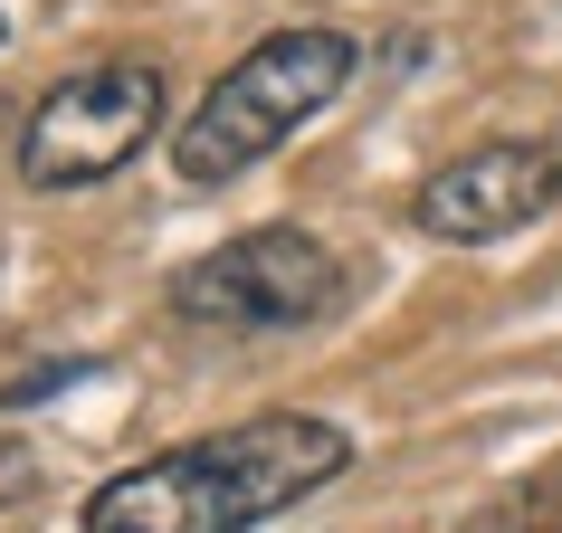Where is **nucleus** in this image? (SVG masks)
Here are the masks:
<instances>
[{"label":"nucleus","mask_w":562,"mask_h":533,"mask_svg":"<svg viewBox=\"0 0 562 533\" xmlns=\"http://www.w3.org/2000/svg\"><path fill=\"white\" fill-rule=\"evenodd\" d=\"M553 201H562V152L553 144H476L411 191V219L439 248H486V238H515L525 219H543Z\"/></svg>","instance_id":"nucleus-5"},{"label":"nucleus","mask_w":562,"mask_h":533,"mask_svg":"<svg viewBox=\"0 0 562 533\" xmlns=\"http://www.w3.org/2000/svg\"><path fill=\"white\" fill-rule=\"evenodd\" d=\"M162 134V67L153 58H95L38 95L20 124V181L30 191H95Z\"/></svg>","instance_id":"nucleus-3"},{"label":"nucleus","mask_w":562,"mask_h":533,"mask_svg":"<svg viewBox=\"0 0 562 533\" xmlns=\"http://www.w3.org/2000/svg\"><path fill=\"white\" fill-rule=\"evenodd\" d=\"M344 467H353V439L334 419L267 410L124 467L105 496H87V533H258L267 514L334 486Z\"/></svg>","instance_id":"nucleus-1"},{"label":"nucleus","mask_w":562,"mask_h":533,"mask_svg":"<svg viewBox=\"0 0 562 533\" xmlns=\"http://www.w3.org/2000/svg\"><path fill=\"white\" fill-rule=\"evenodd\" d=\"M334 305H344V266L305 229L220 238L210 258H191L172 276V315L220 325V333H296V325H325Z\"/></svg>","instance_id":"nucleus-4"},{"label":"nucleus","mask_w":562,"mask_h":533,"mask_svg":"<svg viewBox=\"0 0 562 533\" xmlns=\"http://www.w3.org/2000/svg\"><path fill=\"white\" fill-rule=\"evenodd\" d=\"M0 486H30V457H20L10 439H0Z\"/></svg>","instance_id":"nucleus-6"},{"label":"nucleus","mask_w":562,"mask_h":533,"mask_svg":"<svg viewBox=\"0 0 562 533\" xmlns=\"http://www.w3.org/2000/svg\"><path fill=\"white\" fill-rule=\"evenodd\" d=\"M353 77V38L344 30H267L238 67L210 77V95L172 124V172L191 191H220L277 144H296V124H315Z\"/></svg>","instance_id":"nucleus-2"}]
</instances>
